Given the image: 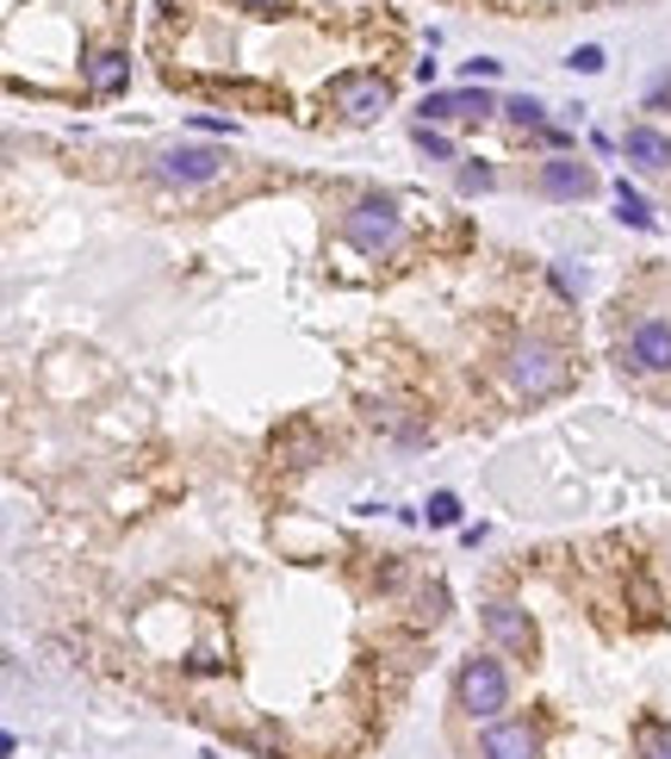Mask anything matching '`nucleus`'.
<instances>
[{
  "mask_svg": "<svg viewBox=\"0 0 671 759\" xmlns=\"http://www.w3.org/2000/svg\"><path fill=\"white\" fill-rule=\"evenodd\" d=\"M634 753L640 759H671V722H659V716L634 722Z\"/></svg>",
  "mask_w": 671,
  "mask_h": 759,
  "instance_id": "obj_13",
  "label": "nucleus"
},
{
  "mask_svg": "<svg viewBox=\"0 0 671 759\" xmlns=\"http://www.w3.org/2000/svg\"><path fill=\"white\" fill-rule=\"evenodd\" d=\"M616 212H622V224H634V231H653V212H647V200H640L628 181H616Z\"/></svg>",
  "mask_w": 671,
  "mask_h": 759,
  "instance_id": "obj_14",
  "label": "nucleus"
},
{
  "mask_svg": "<svg viewBox=\"0 0 671 759\" xmlns=\"http://www.w3.org/2000/svg\"><path fill=\"white\" fill-rule=\"evenodd\" d=\"M410 143H417L423 156H436V162H448V156H454V143L441 138V131L429 125V119H417V125H410Z\"/></svg>",
  "mask_w": 671,
  "mask_h": 759,
  "instance_id": "obj_15",
  "label": "nucleus"
},
{
  "mask_svg": "<svg viewBox=\"0 0 671 759\" xmlns=\"http://www.w3.org/2000/svg\"><path fill=\"white\" fill-rule=\"evenodd\" d=\"M622 156L634 162V169H671V138L665 131H653V125H628V138H622Z\"/></svg>",
  "mask_w": 671,
  "mask_h": 759,
  "instance_id": "obj_10",
  "label": "nucleus"
},
{
  "mask_svg": "<svg viewBox=\"0 0 671 759\" xmlns=\"http://www.w3.org/2000/svg\"><path fill=\"white\" fill-rule=\"evenodd\" d=\"M243 7H250V13H274V7H281V0H243Z\"/></svg>",
  "mask_w": 671,
  "mask_h": 759,
  "instance_id": "obj_21",
  "label": "nucleus"
},
{
  "mask_svg": "<svg viewBox=\"0 0 671 759\" xmlns=\"http://www.w3.org/2000/svg\"><path fill=\"white\" fill-rule=\"evenodd\" d=\"M498 69H504V63H491V57H472V63H467V81H472V88H479V81H491V75H498Z\"/></svg>",
  "mask_w": 671,
  "mask_h": 759,
  "instance_id": "obj_20",
  "label": "nucleus"
},
{
  "mask_svg": "<svg viewBox=\"0 0 671 759\" xmlns=\"http://www.w3.org/2000/svg\"><path fill=\"white\" fill-rule=\"evenodd\" d=\"M504 112H510L516 125H541V100H535V94H516V100H504Z\"/></svg>",
  "mask_w": 671,
  "mask_h": 759,
  "instance_id": "obj_16",
  "label": "nucleus"
},
{
  "mask_svg": "<svg viewBox=\"0 0 671 759\" xmlns=\"http://www.w3.org/2000/svg\"><path fill=\"white\" fill-rule=\"evenodd\" d=\"M329 94H336V107H343L355 125H367V119H379V112L392 107V81L386 75H336Z\"/></svg>",
  "mask_w": 671,
  "mask_h": 759,
  "instance_id": "obj_6",
  "label": "nucleus"
},
{
  "mask_svg": "<svg viewBox=\"0 0 671 759\" xmlns=\"http://www.w3.org/2000/svg\"><path fill=\"white\" fill-rule=\"evenodd\" d=\"M423 112H429V125H436V119H485V112H498V107H491L485 88H460V94H429Z\"/></svg>",
  "mask_w": 671,
  "mask_h": 759,
  "instance_id": "obj_11",
  "label": "nucleus"
},
{
  "mask_svg": "<svg viewBox=\"0 0 671 759\" xmlns=\"http://www.w3.org/2000/svg\"><path fill=\"white\" fill-rule=\"evenodd\" d=\"M460 517V498H454V492H436V498H429V523H454Z\"/></svg>",
  "mask_w": 671,
  "mask_h": 759,
  "instance_id": "obj_18",
  "label": "nucleus"
},
{
  "mask_svg": "<svg viewBox=\"0 0 671 759\" xmlns=\"http://www.w3.org/2000/svg\"><path fill=\"white\" fill-rule=\"evenodd\" d=\"M485 629H491V641L510 648V654H529L535 648V629H529V617H522L516 604H485Z\"/></svg>",
  "mask_w": 671,
  "mask_h": 759,
  "instance_id": "obj_9",
  "label": "nucleus"
},
{
  "mask_svg": "<svg viewBox=\"0 0 671 759\" xmlns=\"http://www.w3.org/2000/svg\"><path fill=\"white\" fill-rule=\"evenodd\" d=\"M88 81H94V94H119L131 81V63L119 57V50H100L94 63H88Z\"/></svg>",
  "mask_w": 671,
  "mask_h": 759,
  "instance_id": "obj_12",
  "label": "nucleus"
},
{
  "mask_svg": "<svg viewBox=\"0 0 671 759\" xmlns=\"http://www.w3.org/2000/svg\"><path fill=\"white\" fill-rule=\"evenodd\" d=\"M485 759H541V741H535L529 722H485Z\"/></svg>",
  "mask_w": 671,
  "mask_h": 759,
  "instance_id": "obj_8",
  "label": "nucleus"
},
{
  "mask_svg": "<svg viewBox=\"0 0 671 759\" xmlns=\"http://www.w3.org/2000/svg\"><path fill=\"white\" fill-rule=\"evenodd\" d=\"M224 174V150H205V143H174L156 156V181L169 188H212Z\"/></svg>",
  "mask_w": 671,
  "mask_h": 759,
  "instance_id": "obj_3",
  "label": "nucleus"
},
{
  "mask_svg": "<svg viewBox=\"0 0 671 759\" xmlns=\"http://www.w3.org/2000/svg\"><path fill=\"white\" fill-rule=\"evenodd\" d=\"M491 181H498L491 169H460V193H491Z\"/></svg>",
  "mask_w": 671,
  "mask_h": 759,
  "instance_id": "obj_19",
  "label": "nucleus"
},
{
  "mask_svg": "<svg viewBox=\"0 0 671 759\" xmlns=\"http://www.w3.org/2000/svg\"><path fill=\"white\" fill-rule=\"evenodd\" d=\"M560 380H566V362L547 343H535V336H529V343L510 348V386H516V393L541 398V393H553Z\"/></svg>",
  "mask_w": 671,
  "mask_h": 759,
  "instance_id": "obj_4",
  "label": "nucleus"
},
{
  "mask_svg": "<svg viewBox=\"0 0 671 759\" xmlns=\"http://www.w3.org/2000/svg\"><path fill=\"white\" fill-rule=\"evenodd\" d=\"M343 237H348V250H360V255H392L398 237H405V219H398L392 200H355L348 219H343Z\"/></svg>",
  "mask_w": 671,
  "mask_h": 759,
  "instance_id": "obj_2",
  "label": "nucleus"
},
{
  "mask_svg": "<svg viewBox=\"0 0 671 759\" xmlns=\"http://www.w3.org/2000/svg\"><path fill=\"white\" fill-rule=\"evenodd\" d=\"M566 63H572L578 75H597V69H609V63H603V50H597V44H578L572 57H566Z\"/></svg>",
  "mask_w": 671,
  "mask_h": 759,
  "instance_id": "obj_17",
  "label": "nucleus"
},
{
  "mask_svg": "<svg viewBox=\"0 0 671 759\" xmlns=\"http://www.w3.org/2000/svg\"><path fill=\"white\" fill-rule=\"evenodd\" d=\"M535 188H541L547 200H584V193L597 188V174L584 169V162H572V156H553V162H541Z\"/></svg>",
  "mask_w": 671,
  "mask_h": 759,
  "instance_id": "obj_7",
  "label": "nucleus"
},
{
  "mask_svg": "<svg viewBox=\"0 0 671 759\" xmlns=\"http://www.w3.org/2000/svg\"><path fill=\"white\" fill-rule=\"evenodd\" d=\"M622 362L634 374H671V324L665 317H640L622 343Z\"/></svg>",
  "mask_w": 671,
  "mask_h": 759,
  "instance_id": "obj_5",
  "label": "nucleus"
},
{
  "mask_svg": "<svg viewBox=\"0 0 671 759\" xmlns=\"http://www.w3.org/2000/svg\"><path fill=\"white\" fill-rule=\"evenodd\" d=\"M454 704L472 716V722H498L504 704H510V672H504L498 660H485V654H472L460 672H454Z\"/></svg>",
  "mask_w": 671,
  "mask_h": 759,
  "instance_id": "obj_1",
  "label": "nucleus"
}]
</instances>
